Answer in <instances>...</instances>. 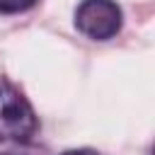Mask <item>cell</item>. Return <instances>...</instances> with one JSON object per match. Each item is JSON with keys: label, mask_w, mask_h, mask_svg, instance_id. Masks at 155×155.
Returning a JSON list of instances; mask_svg holds the SVG:
<instances>
[{"label": "cell", "mask_w": 155, "mask_h": 155, "mask_svg": "<svg viewBox=\"0 0 155 155\" xmlns=\"http://www.w3.org/2000/svg\"><path fill=\"white\" fill-rule=\"evenodd\" d=\"M39 121L29 99L10 82L0 80V140L27 143L36 136Z\"/></svg>", "instance_id": "obj_1"}, {"label": "cell", "mask_w": 155, "mask_h": 155, "mask_svg": "<svg viewBox=\"0 0 155 155\" xmlns=\"http://www.w3.org/2000/svg\"><path fill=\"white\" fill-rule=\"evenodd\" d=\"M75 27L90 39H111L121 29V10L114 0H82L75 12Z\"/></svg>", "instance_id": "obj_2"}, {"label": "cell", "mask_w": 155, "mask_h": 155, "mask_svg": "<svg viewBox=\"0 0 155 155\" xmlns=\"http://www.w3.org/2000/svg\"><path fill=\"white\" fill-rule=\"evenodd\" d=\"M34 2L36 0H0V12H22Z\"/></svg>", "instance_id": "obj_3"}, {"label": "cell", "mask_w": 155, "mask_h": 155, "mask_svg": "<svg viewBox=\"0 0 155 155\" xmlns=\"http://www.w3.org/2000/svg\"><path fill=\"white\" fill-rule=\"evenodd\" d=\"M61 155H99L97 150H90V148H75V150H65Z\"/></svg>", "instance_id": "obj_4"}]
</instances>
